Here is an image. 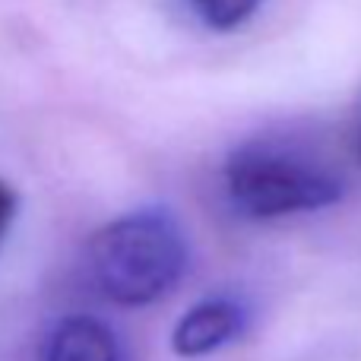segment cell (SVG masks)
Wrapping results in <instances>:
<instances>
[{"label": "cell", "mask_w": 361, "mask_h": 361, "mask_svg": "<svg viewBox=\"0 0 361 361\" xmlns=\"http://www.w3.org/2000/svg\"><path fill=\"white\" fill-rule=\"evenodd\" d=\"M187 269V238L162 209L108 222L89 244V276L108 301L143 307L169 295Z\"/></svg>", "instance_id": "obj_1"}, {"label": "cell", "mask_w": 361, "mask_h": 361, "mask_svg": "<svg viewBox=\"0 0 361 361\" xmlns=\"http://www.w3.org/2000/svg\"><path fill=\"white\" fill-rule=\"evenodd\" d=\"M225 190L238 212L250 219H279L314 212L343 197L336 175L273 146H244L225 162Z\"/></svg>", "instance_id": "obj_2"}, {"label": "cell", "mask_w": 361, "mask_h": 361, "mask_svg": "<svg viewBox=\"0 0 361 361\" xmlns=\"http://www.w3.org/2000/svg\"><path fill=\"white\" fill-rule=\"evenodd\" d=\"M247 330V307L235 298H206L180 314L171 330V349L180 358H206L231 345Z\"/></svg>", "instance_id": "obj_3"}, {"label": "cell", "mask_w": 361, "mask_h": 361, "mask_svg": "<svg viewBox=\"0 0 361 361\" xmlns=\"http://www.w3.org/2000/svg\"><path fill=\"white\" fill-rule=\"evenodd\" d=\"M42 361H124V345L105 320L70 314L48 330Z\"/></svg>", "instance_id": "obj_4"}, {"label": "cell", "mask_w": 361, "mask_h": 361, "mask_svg": "<svg viewBox=\"0 0 361 361\" xmlns=\"http://www.w3.org/2000/svg\"><path fill=\"white\" fill-rule=\"evenodd\" d=\"M263 0H190V10L200 16V23L216 32H231L238 25L250 23L260 10Z\"/></svg>", "instance_id": "obj_5"}, {"label": "cell", "mask_w": 361, "mask_h": 361, "mask_svg": "<svg viewBox=\"0 0 361 361\" xmlns=\"http://www.w3.org/2000/svg\"><path fill=\"white\" fill-rule=\"evenodd\" d=\"M13 216H16V193H13V187L6 184L4 178H0V241H4Z\"/></svg>", "instance_id": "obj_6"}, {"label": "cell", "mask_w": 361, "mask_h": 361, "mask_svg": "<svg viewBox=\"0 0 361 361\" xmlns=\"http://www.w3.org/2000/svg\"><path fill=\"white\" fill-rule=\"evenodd\" d=\"M358 149H361V143H358Z\"/></svg>", "instance_id": "obj_7"}]
</instances>
